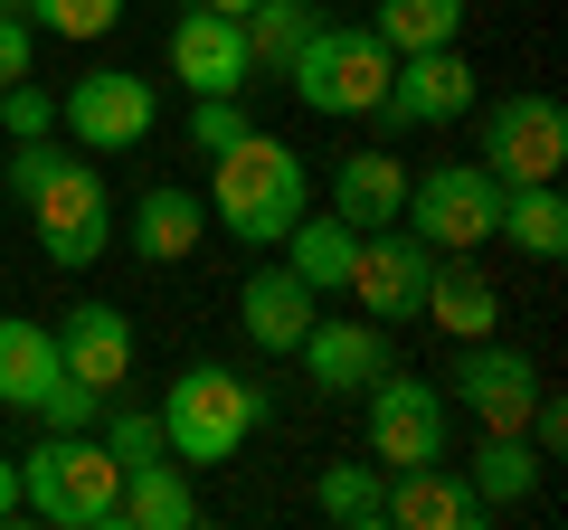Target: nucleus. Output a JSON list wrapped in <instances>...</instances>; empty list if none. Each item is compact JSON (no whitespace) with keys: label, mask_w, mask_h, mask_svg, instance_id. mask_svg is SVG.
I'll return each mask as SVG.
<instances>
[{"label":"nucleus","mask_w":568,"mask_h":530,"mask_svg":"<svg viewBox=\"0 0 568 530\" xmlns=\"http://www.w3.org/2000/svg\"><path fill=\"white\" fill-rule=\"evenodd\" d=\"M58 360L77 369L85 388L114 398V388L133 379V323H123V304H67L58 313Z\"/></svg>","instance_id":"nucleus-15"},{"label":"nucleus","mask_w":568,"mask_h":530,"mask_svg":"<svg viewBox=\"0 0 568 530\" xmlns=\"http://www.w3.org/2000/svg\"><path fill=\"white\" fill-rule=\"evenodd\" d=\"M95 436H104L114 465H152V455H171V446H162V408H114V398H104Z\"/></svg>","instance_id":"nucleus-29"},{"label":"nucleus","mask_w":568,"mask_h":530,"mask_svg":"<svg viewBox=\"0 0 568 530\" xmlns=\"http://www.w3.org/2000/svg\"><path fill=\"white\" fill-rule=\"evenodd\" d=\"M351 246H361V227H342L332 208H304V218L284 227V265H294L313 294H342L351 285Z\"/></svg>","instance_id":"nucleus-23"},{"label":"nucleus","mask_w":568,"mask_h":530,"mask_svg":"<svg viewBox=\"0 0 568 530\" xmlns=\"http://www.w3.org/2000/svg\"><path fill=\"white\" fill-rule=\"evenodd\" d=\"M361 398H369V408H361V427H369V465H388V473H407V465H446L455 398H446L436 379L379 369V379H369Z\"/></svg>","instance_id":"nucleus-6"},{"label":"nucleus","mask_w":568,"mask_h":530,"mask_svg":"<svg viewBox=\"0 0 568 530\" xmlns=\"http://www.w3.org/2000/svg\"><path fill=\"white\" fill-rule=\"evenodd\" d=\"M200 237H209V200H200V190L162 181V190H142V200H133V256H142V265L200 256Z\"/></svg>","instance_id":"nucleus-20"},{"label":"nucleus","mask_w":568,"mask_h":530,"mask_svg":"<svg viewBox=\"0 0 568 530\" xmlns=\"http://www.w3.org/2000/svg\"><path fill=\"white\" fill-rule=\"evenodd\" d=\"M0 521H20V455H0Z\"/></svg>","instance_id":"nucleus-35"},{"label":"nucleus","mask_w":568,"mask_h":530,"mask_svg":"<svg viewBox=\"0 0 568 530\" xmlns=\"http://www.w3.org/2000/svg\"><path fill=\"white\" fill-rule=\"evenodd\" d=\"M493 218H503V181H493L484 162L417 171V181H407V208H398V227L426 237L436 256H474V246H493Z\"/></svg>","instance_id":"nucleus-5"},{"label":"nucleus","mask_w":568,"mask_h":530,"mask_svg":"<svg viewBox=\"0 0 568 530\" xmlns=\"http://www.w3.org/2000/svg\"><path fill=\"white\" fill-rule=\"evenodd\" d=\"M29 218H39L48 265H67V275H85V265L114 246V200H104L95 162H48L39 190H29Z\"/></svg>","instance_id":"nucleus-7"},{"label":"nucleus","mask_w":568,"mask_h":530,"mask_svg":"<svg viewBox=\"0 0 568 530\" xmlns=\"http://www.w3.org/2000/svg\"><path fill=\"white\" fill-rule=\"evenodd\" d=\"M313 313H323V294H313L294 265H256L246 294H237V323H246V342H256V350H294L313 332Z\"/></svg>","instance_id":"nucleus-17"},{"label":"nucleus","mask_w":568,"mask_h":530,"mask_svg":"<svg viewBox=\"0 0 568 530\" xmlns=\"http://www.w3.org/2000/svg\"><path fill=\"white\" fill-rule=\"evenodd\" d=\"M313 502L342 530H379L388 521V465H323L313 473Z\"/></svg>","instance_id":"nucleus-26"},{"label":"nucleus","mask_w":568,"mask_h":530,"mask_svg":"<svg viewBox=\"0 0 568 530\" xmlns=\"http://www.w3.org/2000/svg\"><path fill=\"white\" fill-rule=\"evenodd\" d=\"M540 465H549V455L511 427V436H484V455H474L465 483H474V502H484V511H511V502H530V492H540Z\"/></svg>","instance_id":"nucleus-25"},{"label":"nucleus","mask_w":568,"mask_h":530,"mask_svg":"<svg viewBox=\"0 0 568 530\" xmlns=\"http://www.w3.org/2000/svg\"><path fill=\"white\" fill-rule=\"evenodd\" d=\"M114 492H123V465L104 455L95 427H48L39 455H20V511L58 530H114Z\"/></svg>","instance_id":"nucleus-3"},{"label":"nucleus","mask_w":568,"mask_h":530,"mask_svg":"<svg viewBox=\"0 0 568 530\" xmlns=\"http://www.w3.org/2000/svg\"><path fill=\"white\" fill-rule=\"evenodd\" d=\"M123 20V0H29V29H48V39H104V29Z\"/></svg>","instance_id":"nucleus-30"},{"label":"nucleus","mask_w":568,"mask_h":530,"mask_svg":"<svg viewBox=\"0 0 568 530\" xmlns=\"http://www.w3.org/2000/svg\"><path fill=\"white\" fill-rule=\"evenodd\" d=\"M294 360H304V379L323 388V398H361L388 369V323H369V313H313V332L294 342Z\"/></svg>","instance_id":"nucleus-13"},{"label":"nucleus","mask_w":568,"mask_h":530,"mask_svg":"<svg viewBox=\"0 0 568 530\" xmlns=\"http://www.w3.org/2000/svg\"><path fill=\"white\" fill-rule=\"evenodd\" d=\"M388 521H398V530H474V521H484V502H474L465 473L407 465V473H388Z\"/></svg>","instance_id":"nucleus-21"},{"label":"nucleus","mask_w":568,"mask_h":530,"mask_svg":"<svg viewBox=\"0 0 568 530\" xmlns=\"http://www.w3.org/2000/svg\"><path fill=\"white\" fill-rule=\"evenodd\" d=\"M493 237H511L521 256L559 265V256H568V200H559V181H511V190H503V218H493Z\"/></svg>","instance_id":"nucleus-22"},{"label":"nucleus","mask_w":568,"mask_h":530,"mask_svg":"<svg viewBox=\"0 0 568 530\" xmlns=\"http://www.w3.org/2000/svg\"><path fill=\"white\" fill-rule=\"evenodd\" d=\"M256 417H265V388L237 379V369H219V360H190L181 379L162 388V446L181 455V465H227V455L256 436Z\"/></svg>","instance_id":"nucleus-4"},{"label":"nucleus","mask_w":568,"mask_h":530,"mask_svg":"<svg viewBox=\"0 0 568 530\" xmlns=\"http://www.w3.org/2000/svg\"><path fill=\"white\" fill-rule=\"evenodd\" d=\"M446 388L465 398L474 417H484V436H511V427L530 417V398H540V369H530L511 342H493V332H484V342H465V350H455Z\"/></svg>","instance_id":"nucleus-12"},{"label":"nucleus","mask_w":568,"mask_h":530,"mask_svg":"<svg viewBox=\"0 0 568 530\" xmlns=\"http://www.w3.org/2000/svg\"><path fill=\"white\" fill-rule=\"evenodd\" d=\"M171 77H181L190 95H246V77H256L246 29L227 20V10H200V0H190L181 20H171Z\"/></svg>","instance_id":"nucleus-14"},{"label":"nucleus","mask_w":568,"mask_h":530,"mask_svg":"<svg viewBox=\"0 0 568 530\" xmlns=\"http://www.w3.org/2000/svg\"><path fill=\"white\" fill-rule=\"evenodd\" d=\"M256 123H246V104L237 95H190V143L200 152H227V143H246Z\"/></svg>","instance_id":"nucleus-32"},{"label":"nucleus","mask_w":568,"mask_h":530,"mask_svg":"<svg viewBox=\"0 0 568 530\" xmlns=\"http://www.w3.org/2000/svg\"><path fill=\"white\" fill-rule=\"evenodd\" d=\"M426 265H436V246H426V237L369 227V237L351 246V285H342V294H361L369 323H417V304H426Z\"/></svg>","instance_id":"nucleus-10"},{"label":"nucleus","mask_w":568,"mask_h":530,"mask_svg":"<svg viewBox=\"0 0 568 530\" xmlns=\"http://www.w3.org/2000/svg\"><path fill=\"white\" fill-rule=\"evenodd\" d=\"M48 379H58V332L29 313H0V408H39Z\"/></svg>","instance_id":"nucleus-24"},{"label":"nucleus","mask_w":568,"mask_h":530,"mask_svg":"<svg viewBox=\"0 0 568 530\" xmlns=\"http://www.w3.org/2000/svg\"><path fill=\"white\" fill-rule=\"evenodd\" d=\"M209 218L227 227L237 246H284V227L313 208V171L294 143H275V133H246V143L209 152Z\"/></svg>","instance_id":"nucleus-1"},{"label":"nucleus","mask_w":568,"mask_h":530,"mask_svg":"<svg viewBox=\"0 0 568 530\" xmlns=\"http://www.w3.org/2000/svg\"><path fill=\"white\" fill-rule=\"evenodd\" d=\"M484 171L493 181H559L568 171V104L521 85V95H493L484 104Z\"/></svg>","instance_id":"nucleus-8"},{"label":"nucleus","mask_w":568,"mask_h":530,"mask_svg":"<svg viewBox=\"0 0 568 530\" xmlns=\"http://www.w3.org/2000/svg\"><path fill=\"white\" fill-rule=\"evenodd\" d=\"M58 123L77 133V152H133V143H152V123H162V85H142L133 67H95V77L67 85Z\"/></svg>","instance_id":"nucleus-9"},{"label":"nucleus","mask_w":568,"mask_h":530,"mask_svg":"<svg viewBox=\"0 0 568 530\" xmlns=\"http://www.w3.org/2000/svg\"><path fill=\"white\" fill-rule=\"evenodd\" d=\"M474 104H484V77L465 67V48H407L379 95V123H465Z\"/></svg>","instance_id":"nucleus-11"},{"label":"nucleus","mask_w":568,"mask_h":530,"mask_svg":"<svg viewBox=\"0 0 568 530\" xmlns=\"http://www.w3.org/2000/svg\"><path fill=\"white\" fill-rule=\"evenodd\" d=\"M0 133H10V143H39V133H58V95H48V85H0Z\"/></svg>","instance_id":"nucleus-31"},{"label":"nucleus","mask_w":568,"mask_h":530,"mask_svg":"<svg viewBox=\"0 0 568 530\" xmlns=\"http://www.w3.org/2000/svg\"><path fill=\"white\" fill-rule=\"evenodd\" d=\"M407 208V162L398 152H351V162H332V218L342 227H398Z\"/></svg>","instance_id":"nucleus-19"},{"label":"nucleus","mask_w":568,"mask_h":530,"mask_svg":"<svg viewBox=\"0 0 568 530\" xmlns=\"http://www.w3.org/2000/svg\"><path fill=\"white\" fill-rule=\"evenodd\" d=\"M388 77H398V48L379 39L369 20H313L304 48L284 58V85H294V104L323 123H351V114H379Z\"/></svg>","instance_id":"nucleus-2"},{"label":"nucleus","mask_w":568,"mask_h":530,"mask_svg":"<svg viewBox=\"0 0 568 530\" xmlns=\"http://www.w3.org/2000/svg\"><path fill=\"white\" fill-rule=\"evenodd\" d=\"M0 10H20V20H29V0H0Z\"/></svg>","instance_id":"nucleus-37"},{"label":"nucleus","mask_w":568,"mask_h":530,"mask_svg":"<svg viewBox=\"0 0 568 530\" xmlns=\"http://www.w3.org/2000/svg\"><path fill=\"white\" fill-rule=\"evenodd\" d=\"M369 29H379L398 58H407V48H455V39H465V0H379Z\"/></svg>","instance_id":"nucleus-28"},{"label":"nucleus","mask_w":568,"mask_h":530,"mask_svg":"<svg viewBox=\"0 0 568 530\" xmlns=\"http://www.w3.org/2000/svg\"><path fill=\"white\" fill-rule=\"evenodd\" d=\"M200 10H227V20H246V10H256V0H200Z\"/></svg>","instance_id":"nucleus-36"},{"label":"nucleus","mask_w":568,"mask_h":530,"mask_svg":"<svg viewBox=\"0 0 568 530\" xmlns=\"http://www.w3.org/2000/svg\"><path fill=\"white\" fill-rule=\"evenodd\" d=\"M323 20V0H256V10H246V58H256V77H284V58H294V48H304V29Z\"/></svg>","instance_id":"nucleus-27"},{"label":"nucleus","mask_w":568,"mask_h":530,"mask_svg":"<svg viewBox=\"0 0 568 530\" xmlns=\"http://www.w3.org/2000/svg\"><path fill=\"white\" fill-rule=\"evenodd\" d=\"M20 77H39V29L20 10H0V85H20Z\"/></svg>","instance_id":"nucleus-34"},{"label":"nucleus","mask_w":568,"mask_h":530,"mask_svg":"<svg viewBox=\"0 0 568 530\" xmlns=\"http://www.w3.org/2000/svg\"><path fill=\"white\" fill-rule=\"evenodd\" d=\"M39 417H48V427H95V417H104V388H85L77 369L58 360V379L39 388Z\"/></svg>","instance_id":"nucleus-33"},{"label":"nucleus","mask_w":568,"mask_h":530,"mask_svg":"<svg viewBox=\"0 0 568 530\" xmlns=\"http://www.w3.org/2000/svg\"><path fill=\"white\" fill-rule=\"evenodd\" d=\"M417 323L455 332V342H484V332H503V294H493V275H484L474 256H436V265H426Z\"/></svg>","instance_id":"nucleus-16"},{"label":"nucleus","mask_w":568,"mask_h":530,"mask_svg":"<svg viewBox=\"0 0 568 530\" xmlns=\"http://www.w3.org/2000/svg\"><path fill=\"white\" fill-rule=\"evenodd\" d=\"M200 521V483H190L181 455H152V465H123L114 492V530H190Z\"/></svg>","instance_id":"nucleus-18"}]
</instances>
